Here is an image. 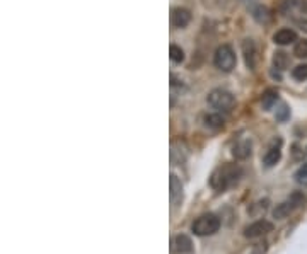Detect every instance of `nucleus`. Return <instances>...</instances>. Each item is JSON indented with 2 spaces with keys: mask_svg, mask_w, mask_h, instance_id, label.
Returning a JSON list of instances; mask_svg holds the SVG:
<instances>
[{
  "mask_svg": "<svg viewBox=\"0 0 307 254\" xmlns=\"http://www.w3.org/2000/svg\"><path fill=\"white\" fill-rule=\"evenodd\" d=\"M241 176V169L234 164H226L222 167H219L217 171L212 174V179H210V184L215 191H226L229 186L237 183Z\"/></svg>",
  "mask_w": 307,
  "mask_h": 254,
  "instance_id": "1",
  "label": "nucleus"
},
{
  "mask_svg": "<svg viewBox=\"0 0 307 254\" xmlns=\"http://www.w3.org/2000/svg\"><path fill=\"white\" fill-rule=\"evenodd\" d=\"M207 102L212 109L219 111V113H229L236 106V97L226 89H214L207 96Z\"/></svg>",
  "mask_w": 307,
  "mask_h": 254,
  "instance_id": "3",
  "label": "nucleus"
},
{
  "mask_svg": "<svg viewBox=\"0 0 307 254\" xmlns=\"http://www.w3.org/2000/svg\"><path fill=\"white\" fill-rule=\"evenodd\" d=\"M282 12L307 33V0H285Z\"/></svg>",
  "mask_w": 307,
  "mask_h": 254,
  "instance_id": "2",
  "label": "nucleus"
},
{
  "mask_svg": "<svg viewBox=\"0 0 307 254\" xmlns=\"http://www.w3.org/2000/svg\"><path fill=\"white\" fill-rule=\"evenodd\" d=\"M189 21H191V12L188 11V9L184 7H176L172 9V14H171V23L174 28L178 29H183L186 26L189 24Z\"/></svg>",
  "mask_w": 307,
  "mask_h": 254,
  "instance_id": "10",
  "label": "nucleus"
},
{
  "mask_svg": "<svg viewBox=\"0 0 307 254\" xmlns=\"http://www.w3.org/2000/svg\"><path fill=\"white\" fill-rule=\"evenodd\" d=\"M292 77L299 82H304L307 79V63H302V65H297L295 68L292 70Z\"/></svg>",
  "mask_w": 307,
  "mask_h": 254,
  "instance_id": "19",
  "label": "nucleus"
},
{
  "mask_svg": "<svg viewBox=\"0 0 307 254\" xmlns=\"http://www.w3.org/2000/svg\"><path fill=\"white\" fill-rule=\"evenodd\" d=\"M171 249H172V252H176V254H189V252H193V240L189 239L188 235L179 234L172 239Z\"/></svg>",
  "mask_w": 307,
  "mask_h": 254,
  "instance_id": "9",
  "label": "nucleus"
},
{
  "mask_svg": "<svg viewBox=\"0 0 307 254\" xmlns=\"http://www.w3.org/2000/svg\"><path fill=\"white\" fill-rule=\"evenodd\" d=\"M214 63L220 72H226V74L234 70L237 58H236V53H234V50H232V46L231 45H220L219 48L215 50Z\"/></svg>",
  "mask_w": 307,
  "mask_h": 254,
  "instance_id": "5",
  "label": "nucleus"
},
{
  "mask_svg": "<svg viewBox=\"0 0 307 254\" xmlns=\"http://www.w3.org/2000/svg\"><path fill=\"white\" fill-rule=\"evenodd\" d=\"M276 101H278V92H276L275 89H268L265 94H263L261 97V106L265 111H270L271 107L276 104Z\"/></svg>",
  "mask_w": 307,
  "mask_h": 254,
  "instance_id": "16",
  "label": "nucleus"
},
{
  "mask_svg": "<svg viewBox=\"0 0 307 254\" xmlns=\"http://www.w3.org/2000/svg\"><path fill=\"white\" fill-rule=\"evenodd\" d=\"M295 181L300 186H307V162L299 167V171L295 172Z\"/></svg>",
  "mask_w": 307,
  "mask_h": 254,
  "instance_id": "22",
  "label": "nucleus"
},
{
  "mask_svg": "<svg viewBox=\"0 0 307 254\" xmlns=\"http://www.w3.org/2000/svg\"><path fill=\"white\" fill-rule=\"evenodd\" d=\"M220 229V218L215 213H203L196 220L193 222L191 232L198 237H207V235H214Z\"/></svg>",
  "mask_w": 307,
  "mask_h": 254,
  "instance_id": "4",
  "label": "nucleus"
},
{
  "mask_svg": "<svg viewBox=\"0 0 307 254\" xmlns=\"http://www.w3.org/2000/svg\"><path fill=\"white\" fill-rule=\"evenodd\" d=\"M270 232H273V223L268 220H256L244 229V237L259 239V237H263V235L270 234Z\"/></svg>",
  "mask_w": 307,
  "mask_h": 254,
  "instance_id": "7",
  "label": "nucleus"
},
{
  "mask_svg": "<svg viewBox=\"0 0 307 254\" xmlns=\"http://www.w3.org/2000/svg\"><path fill=\"white\" fill-rule=\"evenodd\" d=\"M302 203H304V193L302 191L292 193L287 200L282 201L280 205H276V208L273 210V218H276V220H285V218L290 217Z\"/></svg>",
  "mask_w": 307,
  "mask_h": 254,
  "instance_id": "6",
  "label": "nucleus"
},
{
  "mask_svg": "<svg viewBox=\"0 0 307 254\" xmlns=\"http://www.w3.org/2000/svg\"><path fill=\"white\" fill-rule=\"evenodd\" d=\"M273 65L278 70H287L290 67V57L285 51H275L273 53Z\"/></svg>",
  "mask_w": 307,
  "mask_h": 254,
  "instance_id": "17",
  "label": "nucleus"
},
{
  "mask_svg": "<svg viewBox=\"0 0 307 254\" xmlns=\"http://www.w3.org/2000/svg\"><path fill=\"white\" fill-rule=\"evenodd\" d=\"M243 55H244V63L249 70H254L258 63V48L254 45L253 40H244L243 41Z\"/></svg>",
  "mask_w": 307,
  "mask_h": 254,
  "instance_id": "8",
  "label": "nucleus"
},
{
  "mask_svg": "<svg viewBox=\"0 0 307 254\" xmlns=\"http://www.w3.org/2000/svg\"><path fill=\"white\" fill-rule=\"evenodd\" d=\"M276 118H278L280 119V121H285V119H287L288 118V107L287 106H282V107H280V113L278 114H276Z\"/></svg>",
  "mask_w": 307,
  "mask_h": 254,
  "instance_id": "24",
  "label": "nucleus"
},
{
  "mask_svg": "<svg viewBox=\"0 0 307 254\" xmlns=\"http://www.w3.org/2000/svg\"><path fill=\"white\" fill-rule=\"evenodd\" d=\"M183 201V184L176 174H171V203L172 206H179Z\"/></svg>",
  "mask_w": 307,
  "mask_h": 254,
  "instance_id": "12",
  "label": "nucleus"
},
{
  "mask_svg": "<svg viewBox=\"0 0 307 254\" xmlns=\"http://www.w3.org/2000/svg\"><path fill=\"white\" fill-rule=\"evenodd\" d=\"M232 154H234L236 159H239V161H244V159H248L251 156V142L244 140V142H239V144H236L234 150H232Z\"/></svg>",
  "mask_w": 307,
  "mask_h": 254,
  "instance_id": "15",
  "label": "nucleus"
},
{
  "mask_svg": "<svg viewBox=\"0 0 307 254\" xmlns=\"http://www.w3.org/2000/svg\"><path fill=\"white\" fill-rule=\"evenodd\" d=\"M268 208V200H263V201H258V203H254V206L251 208V215H254V217H259L261 213H265Z\"/></svg>",
  "mask_w": 307,
  "mask_h": 254,
  "instance_id": "23",
  "label": "nucleus"
},
{
  "mask_svg": "<svg viewBox=\"0 0 307 254\" xmlns=\"http://www.w3.org/2000/svg\"><path fill=\"white\" fill-rule=\"evenodd\" d=\"M280 145H282V142L276 145V140H275L273 145L268 149V152L265 154V157H263V164H265L266 167H273L276 162L282 159V149H280Z\"/></svg>",
  "mask_w": 307,
  "mask_h": 254,
  "instance_id": "13",
  "label": "nucleus"
},
{
  "mask_svg": "<svg viewBox=\"0 0 307 254\" xmlns=\"http://www.w3.org/2000/svg\"><path fill=\"white\" fill-rule=\"evenodd\" d=\"M169 55H171L172 62H176V63H181L184 60V51L178 45H171L169 46Z\"/></svg>",
  "mask_w": 307,
  "mask_h": 254,
  "instance_id": "18",
  "label": "nucleus"
},
{
  "mask_svg": "<svg viewBox=\"0 0 307 254\" xmlns=\"http://www.w3.org/2000/svg\"><path fill=\"white\" fill-rule=\"evenodd\" d=\"M273 41L280 46H287L290 43L297 41V33L290 28H282L273 34Z\"/></svg>",
  "mask_w": 307,
  "mask_h": 254,
  "instance_id": "11",
  "label": "nucleus"
},
{
  "mask_svg": "<svg viewBox=\"0 0 307 254\" xmlns=\"http://www.w3.org/2000/svg\"><path fill=\"white\" fill-rule=\"evenodd\" d=\"M254 19L258 21V23H268V21H270V17H271V14H270V11H268L266 7H258L256 11H254Z\"/></svg>",
  "mask_w": 307,
  "mask_h": 254,
  "instance_id": "20",
  "label": "nucleus"
},
{
  "mask_svg": "<svg viewBox=\"0 0 307 254\" xmlns=\"http://www.w3.org/2000/svg\"><path fill=\"white\" fill-rule=\"evenodd\" d=\"M203 123H205V126L210 128V130H220V128H224V118L219 113L207 114L205 118H203Z\"/></svg>",
  "mask_w": 307,
  "mask_h": 254,
  "instance_id": "14",
  "label": "nucleus"
},
{
  "mask_svg": "<svg viewBox=\"0 0 307 254\" xmlns=\"http://www.w3.org/2000/svg\"><path fill=\"white\" fill-rule=\"evenodd\" d=\"M293 55H295L297 58H307V40H300L295 43Z\"/></svg>",
  "mask_w": 307,
  "mask_h": 254,
  "instance_id": "21",
  "label": "nucleus"
}]
</instances>
